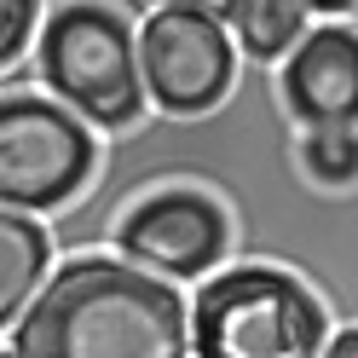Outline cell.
<instances>
[{
  "label": "cell",
  "instance_id": "7",
  "mask_svg": "<svg viewBox=\"0 0 358 358\" xmlns=\"http://www.w3.org/2000/svg\"><path fill=\"white\" fill-rule=\"evenodd\" d=\"M283 104L306 133H358V29L318 24L283 58Z\"/></svg>",
  "mask_w": 358,
  "mask_h": 358
},
{
  "label": "cell",
  "instance_id": "11",
  "mask_svg": "<svg viewBox=\"0 0 358 358\" xmlns=\"http://www.w3.org/2000/svg\"><path fill=\"white\" fill-rule=\"evenodd\" d=\"M35 12L41 6H29V0H0V70L24 52V41L35 35Z\"/></svg>",
  "mask_w": 358,
  "mask_h": 358
},
{
  "label": "cell",
  "instance_id": "12",
  "mask_svg": "<svg viewBox=\"0 0 358 358\" xmlns=\"http://www.w3.org/2000/svg\"><path fill=\"white\" fill-rule=\"evenodd\" d=\"M324 358H358V324L352 329H335L329 347H324Z\"/></svg>",
  "mask_w": 358,
  "mask_h": 358
},
{
  "label": "cell",
  "instance_id": "1",
  "mask_svg": "<svg viewBox=\"0 0 358 358\" xmlns=\"http://www.w3.org/2000/svg\"><path fill=\"white\" fill-rule=\"evenodd\" d=\"M191 318L168 283L122 260H70L12 329V358H185Z\"/></svg>",
  "mask_w": 358,
  "mask_h": 358
},
{
  "label": "cell",
  "instance_id": "3",
  "mask_svg": "<svg viewBox=\"0 0 358 358\" xmlns=\"http://www.w3.org/2000/svg\"><path fill=\"white\" fill-rule=\"evenodd\" d=\"M41 76L70 116L93 127H127L145 110L139 35L116 6H58L35 41Z\"/></svg>",
  "mask_w": 358,
  "mask_h": 358
},
{
  "label": "cell",
  "instance_id": "2",
  "mask_svg": "<svg viewBox=\"0 0 358 358\" xmlns=\"http://www.w3.org/2000/svg\"><path fill=\"white\" fill-rule=\"evenodd\" d=\"M324 301L278 266H231L191 301L196 358H324Z\"/></svg>",
  "mask_w": 358,
  "mask_h": 358
},
{
  "label": "cell",
  "instance_id": "4",
  "mask_svg": "<svg viewBox=\"0 0 358 358\" xmlns=\"http://www.w3.org/2000/svg\"><path fill=\"white\" fill-rule=\"evenodd\" d=\"M93 127L52 99H0V208L41 214L58 208L93 173Z\"/></svg>",
  "mask_w": 358,
  "mask_h": 358
},
{
  "label": "cell",
  "instance_id": "9",
  "mask_svg": "<svg viewBox=\"0 0 358 358\" xmlns=\"http://www.w3.org/2000/svg\"><path fill=\"white\" fill-rule=\"evenodd\" d=\"M226 35H237V47L249 58H289L306 35V6L301 0H231V6H214Z\"/></svg>",
  "mask_w": 358,
  "mask_h": 358
},
{
  "label": "cell",
  "instance_id": "13",
  "mask_svg": "<svg viewBox=\"0 0 358 358\" xmlns=\"http://www.w3.org/2000/svg\"><path fill=\"white\" fill-rule=\"evenodd\" d=\"M0 358H12V352H0Z\"/></svg>",
  "mask_w": 358,
  "mask_h": 358
},
{
  "label": "cell",
  "instance_id": "8",
  "mask_svg": "<svg viewBox=\"0 0 358 358\" xmlns=\"http://www.w3.org/2000/svg\"><path fill=\"white\" fill-rule=\"evenodd\" d=\"M52 266V237L35 214H12L0 208V329L17 324L29 312V301L41 295Z\"/></svg>",
  "mask_w": 358,
  "mask_h": 358
},
{
  "label": "cell",
  "instance_id": "6",
  "mask_svg": "<svg viewBox=\"0 0 358 358\" xmlns=\"http://www.w3.org/2000/svg\"><path fill=\"white\" fill-rule=\"evenodd\" d=\"M116 243H122V266H133V272H145L156 283L203 278L231 249V220L214 196L173 185V191L145 196L139 208H127Z\"/></svg>",
  "mask_w": 358,
  "mask_h": 358
},
{
  "label": "cell",
  "instance_id": "5",
  "mask_svg": "<svg viewBox=\"0 0 358 358\" xmlns=\"http://www.w3.org/2000/svg\"><path fill=\"white\" fill-rule=\"evenodd\" d=\"M237 47L214 6H156L139 24L145 104L168 116H203L231 93Z\"/></svg>",
  "mask_w": 358,
  "mask_h": 358
},
{
  "label": "cell",
  "instance_id": "10",
  "mask_svg": "<svg viewBox=\"0 0 358 358\" xmlns=\"http://www.w3.org/2000/svg\"><path fill=\"white\" fill-rule=\"evenodd\" d=\"M301 168L324 191L358 185V133H306L301 139Z\"/></svg>",
  "mask_w": 358,
  "mask_h": 358
}]
</instances>
